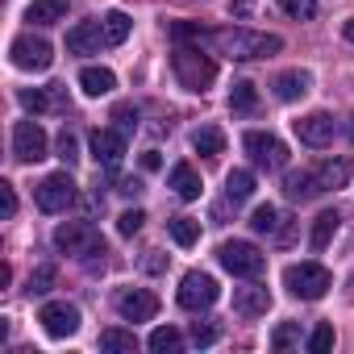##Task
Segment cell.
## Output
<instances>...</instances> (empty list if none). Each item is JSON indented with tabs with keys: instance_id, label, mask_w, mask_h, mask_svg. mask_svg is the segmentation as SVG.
Here are the masks:
<instances>
[{
	"instance_id": "obj_28",
	"label": "cell",
	"mask_w": 354,
	"mask_h": 354,
	"mask_svg": "<svg viewBox=\"0 0 354 354\" xmlns=\"http://www.w3.org/2000/svg\"><path fill=\"white\" fill-rule=\"evenodd\" d=\"M337 225H342V217H337L333 209H325V213L313 221V250H325V246H329V238L337 234Z\"/></svg>"
},
{
	"instance_id": "obj_25",
	"label": "cell",
	"mask_w": 354,
	"mask_h": 354,
	"mask_svg": "<svg viewBox=\"0 0 354 354\" xmlns=\"http://www.w3.org/2000/svg\"><path fill=\"white\" fill-rule=\"evenodd\" d=\"M192 150H196V154H221V150H225V133H221L217 125H201V129L192 133Z\"/></svg>"
},
{
	"instance_id": "obj_22",
	"label": "cell",
	"mask_w": 354,
	"mask_h": 354,
	"mask_svg": "<svg viewBox=\"0 0 354 354\" xmlns=\"http://www.w3.org/2000/svg\"><path fill=\"white\" fill-rule=\"evenodd\" d=\"M129 26H133V21H129L121 9H109V13L100 17V30H104V42H109V46H121V42L129 38Z\"/></svg>"
},
{
	"instance_id": "obj_44",
	"label": "cell",
	"mask_w": 354,
	"mask_h": 354,
	"mask_svg": "<svg viewBox=\"0 0 354 354\" xmlns=\"http://www.w3.org/2000/svg\"><path fill=\"white\" fill-rule=\"evenodd\" d=\"M142 167H146V171H158V167H162L158 150H146V154H142Z\"/></svg>"
},
{
	"instance_id": "obj_46",
	"label": "cell",
	"mask_w": 354,
	"mask_h": 354,
	"mask_svg": "<svg viewBox=\"0 0 354 354\" xmlns=\"http://www.w3.org/2000/svg\"><path fill=\"white\" fill-rule=\"evenodd\" d=\"M346 38H350V42H354V17H350V21H346Z\"/></svg>"
},
{
	"instance_id": "obj_3",
	"label": "cell",
	"mask_w": 354,
	"mask_h": 354,
	"mask_svg": "<svg viewBox=\"0 0 354 354\" xmlns=\"http://www.w3.org/2000/svg\"><path fill=\"white\" fill-rule=\"evenodd\" d=\"M55 246H59L63 254H75V259H96V254H104V238H100V230L88 225V221H63V225L55 230Z\"/></svg>"
},
{
	"instance_id": "obj_7",
	"label": "cell",
	"mask_w": 354,
	"mask_h": 354,
	"mask_svg": "<svg viewBox=\"0 0 354 354\" xmlns=\"http://www.w3.org/2000/svg\"><path fill=\"white\" fill-rule=\"evenodd\" d=\"M180 304L184 308H192V313H201V308H209V304H217V296H221V288H217V279L213 275H205V271H188L184 279H180Z\"/></svg>"
},
{
	"instance_id": "obj_14",
	"label": "cell",
	"mask_w": 354,
	"mask_h": 354,
	"mask_svg": "<svg viewBox=\"0 0 354 354\" xmlns=\"http://www.w3.org/2000/svg\"><path fill=\"white\" fill-rule=\"evenodd\" d=\"M333 117L329 113H308V117H300L296 121V138L304 142V146H313V150H321V146H329L333 142Z\"/></svg>"
},
{
	"instance_id": "obj_21",
	"label": "cell",
	"mask_w": 354,
	"mask_h": 354,
	"mask_svg": "<svg viewBox=\"0 0 354 354\" xmlns=\"http://www.w3.org/2000/svg\"><path fill=\"white\" fill-rule=\"evenodd\" d=\"M308 88H313V75H308V71H283V75L275 80V96H279V100H300Z\"/></svg>"
},
{
	"instance_id": "obj_27",
	"label": "cell",
	"mask_w": 354,
	"mask_h": 354,
	"mask_svg": "<svg viewBox=\"0 0 354 354\" xmlns=\"http://www.w3.org/2000/svg\"><path fill=\"white\" fill-rule=\"evenodd\" d=\"M167 230H171V238L180 242V246H196L201 242V221L196 217H171Z\"/></svg>"
},
{
	"instance_id": "obj_42",
	"label": "cell",
	"mask_w": 354,
	"mask_h": 354,
	"mask_svg": "<svg viewBox=\"0 0 354 354\" xmlns=\"http://www.w3.org/2000/svg\"><path fill=\"white\" fill-rule=\"evenodd\" d=\"M0 209H5V217L17 213V192H13V184H0Z\"/></svg>"
},
{
	"instance_id": "obj_19",
	"label": "cell",
	"mask_w": 354,
	"mask_h": 354,
	"mask_svg": "<svg viewBox=\"0 0 354 354\" xmlns=\"http://www.w3.org/2000/svg\"><path fill=\"white\" fill-rule=\"evenodd\" d=\"M67 9H71V0H34L30 13H26V21H34V26H55V21L67 17Z\"/></svg>"
},
{
	"instance_id": "obj_18",
	"label": "cell",
	"mask_w": 354,
	"mask_h": 354,
	"mask_svg": "<svg viewBox=\"0 0 354 354\" xmlns=\"http://www.w3.org/2000/svg\"><path fill=\"white\" fill-rule=\"evenodd\" d=\"M171 188H175V196H180V201H196L201 196V175H196V167L192 162H175L171 167Z\"/></svg>"
},
{
	"instance_id": "obj_4",
	"label": "cell",
	"mask_w": 354,
	"mask_h": 354,
	"mask_svg": "<svg viewBox=\"0 0 354 354\" xmlns=\"http://www.w3.org/2000/svg\"><path fill=\"white\" fill-rule=\"evenodd\" d=\"M283 288L292 296H300V300H321L333 288V279H329V271L321 263H292L283 271Z\"/></svg>"
},
{
	"instance_id": "obj_37",
	"label": "cell",
	"mask_w": 354,
	"mask_h": 354,
	"mask_svg": "<svg viewBox=\"0 0 354 354\" xmlns=\"http://www.w3.org/2000/svg\"><path fill=\"white\" fill-rule=\"evenodd\" d=\"M55 279H59V271H55V267H38V271L30 275V292H34V296H42V292H50V288H55Z\"/></svg>"
},
{
	"instance_id": "obj_1",
	"label": "cell",
	"mask_w": 354,
	"mask_h": 354,
	"mask_svg": "<svg viewBox=\"0 0 354 354\" xmlns=\"http://www.w3.org/2000/svg\"><path fill=\"white\" fill-rule=\"evenodd\" d=\"M205 46H213L217 55L225 59H238V63H250V59H271L279 55V38L275 34H259V30H209Z\"/></svg>"
},
{
	"instance_id": "obj_31",
	"label": "cell",
	"mask_w": 354,
	"mask_h": 354,
	"mask_svg": "<svg viewBox=\"0 0 354 354\" xmlns=\"http://www.w3.org/2000/svg\"><path fill=\"white\" fill-rule=\"evenodd\" d=\"M230 104H234L238 113H250V109L259 104V92H254V84H250V80H238V84H234V92H230Z\"/></svg>"
},
{
	"instance_id": "obj_20",
	"label": "cell",
	"mask_w": 354,
	"mask_h": 354,
	"mask_svg": "<svg viewBox=\"0 0 354 354\" xmlns=\"http://www.w3.org/2000/svg\"><path fill=\"white\" fill-rule=\"evenodd\" d=\"M80 88H84L88 96H109V92L117 88V75H113L109 67H84V71H80Z\"/></svg>"
},
{
	"instance_id": "obj_34",
	"label": "cell",
	"mask_w": 354,
	"mask_h": 354,
	"mask_svg": "<svg viewBox=\"0 0 354 354\" xmlns=\"http://www.w3.org/2000/svg\"><path fill=\"white\" fill-rule=\"evenodd\" d=\"M171 38H175V42H196V46H201V42L209 38V30H201V26H192V21H175V26H171Z\"/></svg>"
},
{
	"instance_id": "obj_6",
	"label": "cell",
	"mask_w": 354,
	"mask_h": 354,
	"mask_svg": "<svg viewBox=\"0 0 354 354\" xmlns=\"http://www.w3.org/2000/svg\"><path fill=\"white\" fill-rule=\"evenodd\" d=\"M34 201H38V209H42V213H63V209H71V205H75V180H71L67 171L46 175V180L34 188Z\"/></svg>"
},
{
	"instance_id": "obj_13",
	"label": "cell",
	"mask_w": 354,
	"mask_h": 354,
	"mask_svg": "<svg viewBox=\"0 0 354 354\" xmlns=\"http://www.w3.org/2000/svg\"><path fill=\"white\" fill-rule=\"evenodd\" d=\"M92 154L104 171H117L125 158V133L121 129H92Z\"/></svg>"
},
{
	"instance_id": "obj_41",
	"label": "cell",
	"mask_w": 354,
	"mask_h": 354,
	"mask_svg": "<svg viewBox=\"0 0 354 354\" xmlns=\"http://www.w3.org/2000/svg\"><path fill=\"white\" fill-rule=\"evenodd\" d=\"M59 158H63L67 167H71V162H80V146H75V138H71L67 129L59 133Z\"/></svg>"
},
{
	"instance_id": "obj_10",
	"label": "cell",
	"mask_w": 354,
	"mask_h": 354,
	"mask_svg": "<svg viewBox=\"0 0 354 354\" xmlns=\"http://www.w3.org/2000/svg\"><path fill=\"white\" fill-rule=\"evenodd\" d=\"M13 154L21 162H42L46 158V133L38 121H17L13 125Z\"/></svg>"
},
{
	"instance_id": "obj_35",
	"label": "cell",
	"mask_w": 354,
	"mask_h": 354,
	"mask_svg": "<svg viewBox=\"0 0 354 354\" xmlns=\"http://www.w3.org/2000/svg\"><path fill=\"white\" fill-rule=\"evenodd\" d=\"M279 5H283V13H288V17H296V21L317 17V0H279Z\"/></svg>"
},
{
	"instance_id": "obj_15",
	"label": "cell",
	"mask_w": 354,
	"mask_h": 354,
	"mask_svg": "<svg viewBox=\"0 0 354 354\" xmlns=\"http://www.w3.org/2000/svg\"><path fill=\"white\" fill-rule=\"evenodd\" d=\"M267 308H271V292H267L263 283H250V288H238V292H234V313H238V317L254 321V317H263Z\"/></svg>"
},
{
	"instance_id": "obj_2",
	"label": "cell",
	"mask_w": 354,
	"mask_h": 354,
	"mask_svg": "<svg viewBox=\"0 0 354 354\" xmlns=\"http://www.w3.org/2000/svg\"><path fill=\"white\" fill-rule=\"evenodd\" d=\"M171 67H175V80H180V88H188V92H205V88L217 80V63H213L209 55H201V46L175 42Z\"/></svg>"
},
{
	"instance_id": "obj_12",
	"label": "cell",
	"mask_w": 354,
	"mask_h": 354,
	"mask_svg": "<svg viewBox=\"0 0 354 354\" xmlns=\"http://www.w3.org/2000/svg\"><path fill=\"white\" fill-rule=\"evenodd\" d=\"M113 304H117V313H121L125 321H150V317L158 313V296L146 292V288H121Z\"/></svg>"
},
{
	"instance_id": "obj_16",
	"label": "cell",
	"mask_w": 354,
	"mask_h": 354,
	"mask_svg": "<svg viewBox=\"0 0 354 354\" xmlns=\"http://www.w3.org/2000/svg\"><path fill=\"white\" fill-rule=\"evenodd\" d=\"M100 46H109L100 21H80V26L67 34V50H71V55H96Z\"/></svg>"
},
{
	"instance_id": "obj_45",
	"label": "cell",
	"mask_w": 354,
	"mask_h": 354,
	"mask_svg": "<svg viewBox=\"0 0 354 354\" xmlns=\"http://www.w3.org/2000/svg\"><path fill=\"white\" fill-rule=\"evenodd\" d=\"M117 192H125V196H138L142 192V180H121V188Z\"/></svg>"
},
{
	"instance_id": "obj_30",
	"label": "cell",
	"mask_w": 354,
	"mask_h": 354,
	"mask_svg": "<svg viewBox=\"0 0 354 354\" xmlns=\"http://www.w3.org/2000/svg\"><path fill=\"white\" fill-rule=\"evenodd\" d=\"M279 221H283V217H279L275 205H259V209L250 213V230H254V234H279Z\"/></svg>"
},
{
	"instance_id": "obj_36",
	"label": "cell",
	"mask_w": 354,
	"mask_h": 354,
	"mask_svg": "<svg viewBox=\"0 0 354 354\" xmlns=\"http://www.w3.org/2000/svg\"><path fill=\"white\" fill-rule=\"evenodd\" d=\"M142 221H146V213H142V209H129V213L117 217V234H121V238H133V234L142 230Z\"/></svg>"
},
{
	"instance_id": "obj_5",
	"label": "cell",
	"mask_w": 354,
	"mask_h": 354,
	"mask_svg": "<svg viewBox=\"0 0 354 354\" xmlns=\"http://www.w3.org/2000/svg\"><path fill=\"white\" fill-rule=\"evenodd\" d=\"M217 259H221V267L230 271V275H238V279H254V275H263V267H267V259H263V250L254 246V242H221V250H217Z\"/></svg>"
},
{
	"instance_id": "obj_47",
	"label": "cell",
	"mask_w": 354,
	"mask_h": 354,
	"mask_svg": "<svg viewBox=\"0 0 354 354\" xmlns=\"http://www.w3.org/2000/svg\"><path fill=\"white\" fill-rule=\"evenodd\" d=\"M350 121H354V117H350ZM350 138H354V125H350Z\"/></svg>"
},
{
	"instance_id": "obj_9",
	"label": "cell",
	"mask_w": 354,
	"mask_h": 354,
	"mask_svg": "<svg viewBox=\"0 0 354 354\" xmlns=\"http://www.w3.org/2000/svg\"><path fill=\"white\" fill-rule=\"evenodd\" d=\"M242 146H246V154L259 162V167H267V171H279L283 162H288V146L275 138V133H263V129H250L246 138H242Z\"/></svg>"
},
{
	"instance_id": "obj_29",
	"label": "cell",
	"mask_w": 354,
	"mask_h": 354,
	"mask_svg": "<svg viewBox=\"0 0 354 354\" xmlns=\"http://www.w3.org/2000/svg\"><path fill=\"white\" fill-rule=\"evenodd\" d=\"M250 192H254V175L250 171H230L225 175V196L238 205V201H250Z\"/></svg>"
},
{
	"instance_id": "obj_39",
	"label": "cell",
	"mask_w": 354,
	"mask_h": 354,
	"mask_svg": "<svg viewBox=\"0 0 354 354\" xmlns=\"http://www.w3.org/2000/svg\"><path fill=\"white\" fill-rule=\"evenodd\" d=\"M17 100H21V109H30V113H42V109H50V96H46L42 88H34V92L26 88V92H21Z\"/></svg>"
},
{
	"instance_id": "obj_38",
	"label": "cell",
	"mask_w": 354,
	"mask_h": 354,
	"mask_svg": "<svg viewBox=\"0 0 354 354\" xmlns=\"http://www.w3.org/2000/svg\"><path fill=\"white\" fill-rule=\"evenodd\" d=\"M329 346H333V325H329V321H321V325L313 329V337H308V350H313V354H325Z\"/></svg>"
},
{
	"instance_id": "obj_23",
	"label": "cell",
	"mask_w": 354,
	"mask_h": 354,
	"mask_svg": "<svg viewBox=\"0 0 354 354\" xmlns=\"http://www.w3.org/2000/svg\"><path fill=\"white\" fill-rule=\"evenodd\" d=\"M283 192H288L292 201H308V196H317L321 188H317V180H313V171H288Z\"/></svg>"
},
{
	"instance_id": "obj_32",
	"label": "cell",
	"mask_w": 354,
	"mask_h": 354,
	"mask_svg": "<svg viewBox=\"0 0 354 354\" xmlns=\"http://www.w3.org/2000/svg\"><path fill=\"white\" fill-rule=\"evenodd\" d=\"M192 346H213L217 337H221V325L217 321H192Z\"/></svg>"
},
{
	"instance_id": "obj_40",
	"label": "cell",
	"mask_w": 354,
	"mask_h": 354,
	"mask_svg": "<svg viewBox=\"0 0 354 354\" xmlns=\"http://www.w3.org/2000/svg\"><path fill=\"white\" fill-rule=\"evenodd\" d=\"M113 121H117L121 133H129V129H138V109H133V104H117V109H113Z\"/></svg>"
},
{
	"instance_id": "obj_43",
	"label": "cell",
	"mask_w": 354,
	"mask_h": 354,
	"mask_svg": "<svg viewBox=\"0 0 354 354\" xmlns=\"http://www.w3.org/2000/svg\"><path fill=\"white\" fill-rule=\"evenodd\" d=\"M230 13H234V17H250L254 5H250V0H230Z\"/></svg>"
},
{
	"instance_id": "obj_26",
	"label": "cell",
	"mask_w": 354,
	"mask_h": 354,
	"mask_svg": "<svg viewBox=\"0 0 354 354\" xmlns=\"http://www.w3.org/2000/svg\"><path fill=\"white\" fill-rule=\"evenodd\" d=\"M100 350L133 354V350H138V337H133V329H100Z\"/></svg>"
},
{
	"instance_id": "obj_33",
	"label": "cell",
	"mask_w": 354,
	"mask_h": 354,
	"mask_svg": "<svg viewBox=\"0 0 354 354\" xmlns=\"http://www.w3.org/2000/svg\"><path fill=\"white\" fill-rule=\"evenodd\" d=\"M271 346H275V350H292V346H300V325L283 321V325L271 333Z\"/></svg>"
},
{
	"instance_id": "obj_17",
	"label": "cell",
	"mask_w": 354,
	"mask_h": 354,
	"mask_svg": "<svg viewBox=\"0 0 354 354\" xmlns=\"http://www.w3.org/2000/svg\"><path fill=\"white\" fill-rule=\"evenodd\" d=\"M313 180H317L321 192H337V188H346V180H350V162H346V158H321V162L313 167Z\"/></svg>"
},
{
	"instance_id": "obj_11",
	"label": "cell",
	"mask_w": 354,
	"mask_h": 354,
	"mask_svg": "<svg viewBox=\"0 0 354 354\" xmlns=\"http://www.w3.org/2000/svg\"><path fill=\"white\" fill-rule=\"evenodd\" d=\"M38 321H42V329H46L50 337H71V333L80 329V308L67 304V300H50V304H42Z\"/></svg>"
},
{
	"instance_id": "obj_8",
	"label": "cell",
	"mask_w": 354,
	"mask_h": 354,
	"mask_svg": "<svg viewBox=\"0 0 354 354\" xmlns=\"http://www.w3.org/2000/svg\"><path fill=\"white\" fill-rule=\"evenodd\" d=\"M9 55H13V67H21V71H46V67L55 63V50H50V42H46V38H34V34H21V38H13Z\"/></svg>"
},
{
	"instance_id": "obj_24",
	"label": "cell",
	"mask_w": 354,
	"mask_h": 354,
	"mask_svg": "<svg viewBox=\"0 0 354 354\" xmlns=\"http://www.w3.org/2000/svg\"><path fill=\"white\" fill-rule=\"evenodd\" d=\"M154 354H180L184 350V337H180V329H171V325H158L154 333H150V342H146Z\"/></svg>"
}]
</instances>
